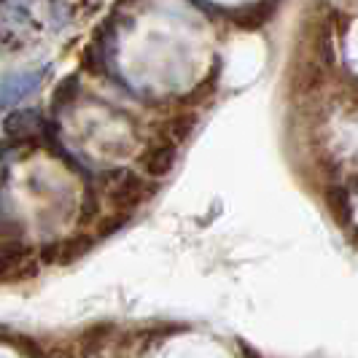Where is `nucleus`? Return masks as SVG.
<instances>
[{
  "label": "nucleus",
  "mask_w": 358,
  "mask_h": 358,
  "mask_svg": "<svg viewBox=\"0 0 358 358\" xmlns=\"http://www.w3.org/2000/svg\"><path fill=\"white\" fill-rule=\"evenodd\" d=\"M275 8H278V0H256V3L234 8L229 19H232L240 30H259V27H264L269 19H272Z\"/></svg>",
  "instance_id": "nucleus-7"
},
{
  "label": "nucleus",
  "mask_w": 358,
  "mask_h": 358,
  "mask_svg": "<svg viewBox=\"0 0 358 358\" xmlns=\"http://www.w3.org/2000/svg\"><path fill=\"white\" fill-rule=\"evenodd\" d=\"M46 76H49V68H43V71L14 73V76L3 78V81H0V110L17 106L22 100H27L30 94H36Z\"/></svg>",
  "instance_id": "nucleus-3"
},
{
  "label": "nucleus",
  "mask_w": 358,
  "mask_h": 358,
  "mask_svg": "<svg viewBox=\"0 0 358 358\" xmlns=\"http://www.w3.org/2000/svg\"><path fill=\"white\" fill-rule=\"evenodd\" d=\"M38 259L33 248L22 240V237H11L0 243V283L8 280H19V278H36Z\"/></svg>",
  "instance_id": "nucleus-2"
},
{
  "label": "nucleus",
  "mask_w": 358,
  "mask_h": 358,
  "mask_svg": "<svg viewBox=\"0 0 358 358\" xmlns=\"http://www.w3.org/2000/svg\"><path fill=\"white\" fill-rule=\"evenodd\" d=\"M3 129L17 143H30V141H38V138H46V122H43V116L38 110H30V108L14 110L6 119Z\"/></svg>",
  "instance_id": "nucleus-4"
},
{
  "label": "nucleus",
  "mask_w": 358,
  "mask_h": 358,
  "mask_svg": "<svg viewBox=\"0 0 358 358\" xmlns=\"http://www.w3.org/2000/svg\"><path fill=\"white\" fill-rule=\"evenodd\" d=\"M326 205H329V210H331L334 221H337L340 227H348V224L353 221L350 192H348V189H342V186H329V192H326Z\"/></svg>",
  "instance_id": "nucleus-9"
},
{
  "label": "nucleus",
  "mask_w": 358,
  "mask_h": 358,
  "mask_svg": "<svg viewBox=\"0 0 358 358\" xmlns=\"http://www.w3.org/2000/svg\"><path fill=\"white\" fill-rule=\"evenodd\" d=\"M176 159H178V143H173L167 138H159L157 143H151L145 148L141 164H143L148 178H164L176 167Z\"/></svg>",
  "instance_id": "nucleus-5"
},
{
  "label": "nucleus",
  "mask_w": 358,
  "mask_h": 358,
  "mask_svg": "<svg viewBox=\"0 0 358 358\" xmlns=\"http://www.w3.org/2000/svg\"><path fill=\"white\" fill-rule=\"evenodd\" d=\"M323 78H326V73H323L321 65H315V62H305L302 68H296V71H294V81H291V87H294V92H299V94H310V92H315L318 87H321Z\"/></svg>",
  "instance_id": "nucleus-10"
},
{
  "label": "nucleus",
  "mask_w": 358,
  "mask_h": 358,
  "mask_svg": "<svg viewBox=\"0 0 358 358\" xmlns=\"http://www.w3.org/2000/svg\"><path fill=\"white\" fill-rule=\"evenodd\" d=\"M197 122H199L197 113H178V116H173L170 122H164L162 138H167V141H173V143H183V141H189L192 132L197 129Z\"/></svg>",
  "instance_id": "nucleus-8"
},
{
  "label": "nucleus",
  "mask_w": 358,
  "mask_h": 358,
  "mask_svg": "<svg viewBox=\"0 0 358 358\" xmlns=\"http://www.w3.org/2000/svg\"><path fill=\"white\" fill-rule=\"evenodd\" d=\"M94 243L97 240L92 234H73L68 240H62V243H57L52 248H46V251L41 253V259L43 262H57V264H73L81 256H87L94 248Z\"/></svg>",
  "instance_id": "nucleus-6"
},
{
  "label": "nucleus",
  "mask_w": 358,
  "mask_h": 358,
  "mask_svg": "<svg viewBox=\"0 0 358 358\" xmlns=\"http://www.w3.org/2000/svg\"><path fill=\"white\" fill-rule=\"evenodd\" d=\"M127 221H129V213H122V210H116V213L106 218L103 224H100V237H108V234H116L122 227H124Z\"/></svg>",
  "instance_id": "nucleus-12"
},
{
  "label": "nucleus",
  "mask_w": 358,
  "mask_h": 358,
  "mask_svg": "<svg viewBox=\"0 0 358 358\" xmlns=\"http://www.w3.org/2000/svg\"><path fill=\"white\" fill-rule=\"evenodd\" d=\"M78 94V78L76 76H71L59 90H57V94H54V108H62V106H71V100Z\"/></svg>",
  "instance_id": "nucleus-11"
},
{
  "label": "nucleus",
  "mask_w": 358,
  "mask_h": 358,
  "mask_svg": "<svg viewBox=\"0 0 358 358\" xmlns=\"http://www.w3.org/2000/svg\"><path fill=\"white\" fill-rule=\"evenodd\" d=\"M106 178L108 202L113 205V210H122V213H132L157 192V183H151L138 173H129V170H113Z\"/></svg>",
  "instance_id": "nucleus-1"
}]
</instances>
